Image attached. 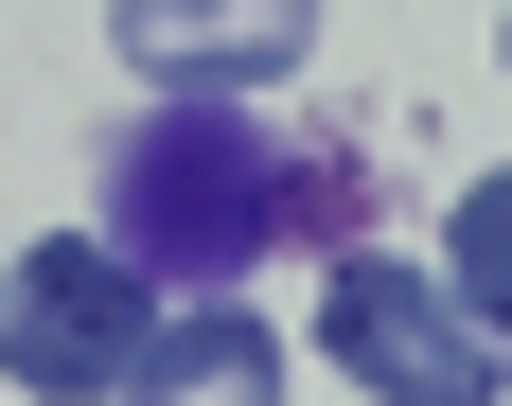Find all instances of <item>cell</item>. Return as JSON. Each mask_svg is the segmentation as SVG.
I'll return each instance as SVG.
<instances>
[{"label": "cell", "instance_id": "1", "mask_svg": "<svg viewBox=\"0 0 512 406\" xmlns=\"http://www.w3.org/2000/svg\"><path fill=\"white\" fill-rule=\"evenodd\" d=\"M336 159L283 142L265 106H195V89H159L124 142H106V248L142 265V283H195V301H230L248 265L318 248L336 230Z\"/></svg>", "mask_w": 512, "mask_h": 406}, {"label": "cell", "instance_id": "5", "mask_svg": "<svg viewBox=\"0 0 512 406\" xmlns=\"http://www.w3.org/2000/svg\"><path fill=\"white\" fill-rule=\"evenodd\" d=\"M124 406H283V336H265L248 301H195V318H159V336H142Z\"/></svg>", "mask_w": 512, "mask_h": 406}, {"label": "cell", "instance_id": "7", "mask_svg": "<svg viewBox=\"0 0 512 406\" xmlns=\"http://www.w3.org/2000/svg\"><path fill=\"white\" fill-rule=\"evenodd\" d=\"M495 53H512V36H495Z\"/></svg>", "mask_w": 512, "mask_h": 406}, {"label": "cell", "instance_id": "4", "mask_svg": "<svg viewBox=\"0 0 512 406\" xmlns=\"http://www.w3.org/2000/svg\"><path fill=\"white\" fill-rule=\"evenodd\" d=\"M301 53H318V0H124V71H159V89H195V106L283 89Z\"/></svg>", "mask_w": 512, "mask_h": 406}, {"label": "cell", "instance_id": "6", "mask_svg": "<svg viewBox=\"0 0 512 406\" xmlns=\"http://www.w3.org/2000/svg\"><path fill=\"white\" fill-rule=\"evenodd\" d=\"M442 301L477 336H512V177H460V230H442Z\"/></svg>", "mask_w": 512, "mask_h": 406}, {"label": "cell", "instance_id": "3", "mask_svg": "<svg viewBox=\"0 0 512 406\" xmlns=\"http://www.w3.org/2000/svg\"><path fill=\"white\" fill-rule=\"evenodd\" d=\"M318 354L354 371L371 406H495L512 389V354L442 301V265H336L318 283Z\"/></svg>", "mask_w": 512, "mask_h": 406}, {"label": "cell", "instance_id": "2", "mask_svg": "<svg viewBox=\"0 0 512 406\" xmlns=\"http://www.w3.org/2000/svg\"><path fill=\"white\" fill-rule=\"evenodd\" d=\"M142 336H159V283L106 248V230H53V248L0 265V371L36 406H124Z\"/></svg>", "mask_w": 512, "mask_h": 406}]
</instances>
